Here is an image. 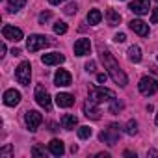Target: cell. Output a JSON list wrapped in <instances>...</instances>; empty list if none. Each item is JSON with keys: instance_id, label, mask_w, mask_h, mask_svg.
<instances>
[{"instance_id": "1", "label": "cell", "mask_w": 158, "mask_h": 158, "mask_svg": "<svg viewBox=\"0 0 158 158\" xmlns=\"http://www.w3.org/2000/svg\"><path fill=\"white\" fill-rule=\"evenodd\" d=\"M101 60H102V63H104V69H108V74L114 78V82L119 84V86H127V82H128L127 74L123 73V69L119 67V63L115 61V58H114L108 50H102V48H101Z\"/></svg>"}, {"instance_id": "2", "label": "cell", "mask_w": 158, "mask_h": 158, "mask_svg": "<svg viewBox=\"0 0 158 158\" xmlns=\"http://www.w3.org/2000/svg\"><path fill=\"white\" fill-rule=\"evenodd\" d=\"M89 99L95 101V102H112L115 99V93L112 89H106V88H91L89 89Z\"/></svg>"}, {"instance_id": "3", "label": "cell", "mask_w": 158, "mask_h": 158, "mask_svg": "<svg viewBox=\"0 0 158 158\" xmlns=\"http://www.w3.org/2000/svg\"><path fill=\"white\" fill-rule=\"evenodd\" d=\"M15 78L21 86H30V78H32V65L30 61H23L15 69Z\"/></svg>"}, {"instance_id": "4", "label": "cell", "mask_w": 158, "mask_h": 158, "mask_svg": "<svg viewBox=\"0 0 158 158\" xmlns=\"http://www.w3.org/2000/svg\"><path fill=\"white\" fill-rule=\"evenodd\" d=\"M138 89H139L141 95L151 97V95H154L158 91V80H154V78H151V76H143L139 80V84H138Z\"/></svg>"}, {"instance_id": "5", "label": "cell", "mask_w": 158, "mask_h": 158, "mask_svg": "<svg viewBox=\"0 0 158 158\" xmlns=\"http://www.w3.org/2000/svg\"><path fill=\"white\" fill-rule=\"evenodd\" d=\"M48 45H50L48 37H47V35H39V34L30 35L28 41H26V48H28L30 52H37V50H41V48H45V47H48Z\"/></svg>"}, {"instance_id": "6", "label": "cell", "mask_w": 158, "mask_h": 158, "mask_svg": "<svg viewBox=\"0 0 158 158\" xmlns=\"http://www.w3.org/2000/svg\"><path fill=\"white\" fill-rule=\"evenodd\" d=\"M24 123H26V127H28L30 132H35L37 127L43 123V115H41L37 110H28L26 115H24Z\"/></svg>"}, {"instance_id": "7", "label": "cell", "mask_w": 158, "mask_h": 158, "mask_svg": "<svg viewBox=\"0 0 158 158\" xmlns=\"http://www.w3.org/2000/svg\"><path fill=\"white\" fill-rule=\"evenodd\" d=\"M99 139L108 143V145H115L117 139H119V127L117 125H110V128H106V130H102L99 134Z\"/></svg>"}, {"instance_id": "8", "label": "cell", "mask_w": 158, "mask_h": 158, "mask_svg": "<svg viewBox=\"0 0 158 158\" xmlns=\"http://www.w3.org/2000/svg\"><path fill=\"white\" fill-rule=\"evenodd\" d=\"M35 102H37L39 106H43L45 110H50V106H52L50 95H48V91L45 89V86H41V84L35 88Z\"/></svg>"}, {"instance_id": "9", "label": "cell", "mask_w": 158, "mask_h": 158, "mask_svg": "<svg viewBox=\"0 0 158 158\" xmlns=\"http://www.w3.org/2000/svg\"><path fill=\"white\" fill-rule=\"evenodd\" d=\"M2 35H4V39H8V41L19 43V41L23 39V30H21V28H15V26H11V24H6V26L2 28Z\"/></svg>"}, {"instance_id": "10", "label": "cell", "mask_w": 158, "mask_h": 158, "mask_svg": "<svg viewBox=\"0 0 158 158\" xmlns=\"http://www.w3.org/2000/svg\"><path fill=\"white\" fill-rule=\"evenodd\" d=\"M97 104H99V102H95V101H91V99H88V101L84 102V114H86V117H89V119H93V121L101 119V110H99Z\"/></svg>"}, {"instance_id": "11", "label": "cell", "mask_w": 158, "mask_h": 158, "mask_svg": "<svg viewBox=\"0 0 158 158\" xmlns=\"http://www.w3.org/2000/svg\"><path fill=\"white\" fill-rule=\"evenodd\" d=\"M71 82H73V76H71V73L65 71V69H60V71L54 74V84H56L58 88H67V86H71Z\"/></svg>"}, {"instance_id": "12", "label": "cell", "mask_w": 158, "mask_h": 158, "mask_svg": "<svg viewBox=\"0 0 158 158\" xmlns=\"http://www.w3.org/2000/svg\"><path fill=\"white\" fill-rule=\"evenodd\" d=\"M128 10L134 11L136 15H145L151 10V2H149V0H134V2H130Z\"/></svg>"}, {"instance_id": "13", "label": "cell", "mask_w": 158, "mask_h": 158, "mask_svg": "<svg viewBox=\"0 0 158 158\" xmlns=\"http://www.w3.org/2000/svg\"><path fill=\"white\" fill-rule=\"evenodd\" d=\"M128 26H130V30H132L134 34H138V35H141V37H147V35H149V26H147L141 19H132V21L128 23Z\"/></svg>"}, {"instance_id": "14", "label": "cell", "mask_w": 158, "mask_h": 158, "mask_svg": "<svg viewBox=\"0 0 158 158\" xmlns=\"http://www.w3.org/2000/svg\"><path fill=\"white\" fill-rule=\"evenodd\" d=\"M41 61L45 65H60L65 61V56L60 54V52H48V54H43L41 56Z\"/></svg>"}, {"instance_id": "15", "label": "cell", "mask_w": 158, "mask_h": 158, "mask_svg": "<svg viewBox=\"0 0 158 158\" xmlns=\"http://www.w3.org/2000/svg\"><path fill=\"white\" fill-rule=\"evenodd\" d=\"M21 102V93L17 89H6L4 91V104L6 106H17Z\"/></svg>"}, {"instance_id": "16", "label": "cell", "mask_w": 158, "mask_h": 158, "mask_svg": "<svg viewBox=\"0 0 158 158\" xmlns=\"http://www.w3.org/2000/svg\"><path fill=\"white\" fill-rule=\"evenodd\" d=\"M89 50H91L89 39H78L74 43V54L76 56H86V54H89Z\"/></svg>"}, {"instance_id": "17", "label": "cell", "mask_w": 158, "mask_h": 158, "mask_svg": "<svg viewBox=\"0 0 158 158\" xmlns=\"http://www.w3.org/2000/svg\"><path fill=\"white\" fill-rule=\"evenodd\" d=\"M73 102H74V97L71 93H58L56 95V104L60 108H69V106H73Z\"/></svg>"}, {"instance_id": "18", "label": "cell", "mask_w": 158, "mask_h": 158, "mask_svg": "<svg viewBox=\"0 0 158 158\" xmlns=\"http://www.w3.org/2000/svg\"><path fill=\"white\" fill-rule=\"evenodd\" d=\"M48 151H50V154H54V156H61V154L65 152L63 141H61V139H52V141L48 143Z\"/></svg>"}, {"instance_id": "19", "label": "cell", "mask_w": 158, "mask_h": 158, "mask_svg": "<svg viewBox=\"0 0 158 158\" xmlns=\"http://www.w3.org/2000/svg\"><path fill=\"white\" fill-rule=\"evenodd\" d=\"M76 125H78L76 115H73V114H65V115L61 117V127H63L65 130H73Z\"/></svg>"}, {"instance_id": "20", "label": "cell", "mask_w": 158, "mask_h": 158, "mask_svg": "<svg viewBox=\"0 0 158 158\" xmlns=\"http://www.w3.org/2000/svg\"><path fill=\"white\" fill-rule=\"evenodd\" d=\"M106 21H108V26H117L121 23V15L115 10H106Z\"/></svg>"}, {"instance_id": "21", "label": "cell", "mask_w": 158, "mask_h": 158, "mask_svg": "<svg viewBox=\"0 0 158 158\" xmlns=\"http://www.w3.org/2000/svg\"><path fill=\"white\" fill-rule=\"evenodd\" d=\"M127 54H128V60H130L132 63H138V61H141V48H139L138 45L130 47Z\"/></svg>"}, {"instance_id": "22", "label": "cell", "mask_w": 158, "mask_h": 158, "mask_svg": "<svg viewBox=\"0 0 158 158\" xmlns=\"http://www.w3.org/2000/svg\"><path fill=\"white\" fill-rule=\"evenodd\" d=\"M24 6H26V0H8V11L10 13H17Z\"/></svg>"}, {"instance_id": "23", "label": "cell", "mask_w": 158, "mask_h": 158, "mask_svg": "<svg viewBox=\"0 0 158 158\" xmlns=\"http://www.w3.org/2000/svg\"><path fill=\"white\" fill-rule=\"evenodd\" d=\"M102 21V13L99 11V10H89V13H88V23L89 24H99Z\"/></svg>"}, {"instance_id": "24", "label": "cell", "mask_w": 158, "mask_h": 158, "mask_svg": "<svg viewBox=\"0 0 158 158\" xmlns=\"http://www.w3.org/2000/svg\"><path fill=\"white\" fill-rule=\"evenodd\" d=\"M91 132H93V130H91L89 127H86V125H84V127L78 128V138H80V139H88V138L91 136Z\"/></svg>"}, {"instance_id": "25", "label": "cell", "mask_w": 158, "mask_h": 158, "mask_svg": "<svg viewBox=\"0 0 158 158\" xmlns=\"http://www.w3.org/2000/svg\"><path fill=\"white\" fill-rule=\"evenodd\" d=\"M67 32V24L65 23H61V21H58L56 24H54V34H58V35H63Z\"/></svg>"}, {"instance_id": "26", "label": "cell", "mask_w": 158, "mask_h": 158, "mask_svg": "<svg viewBox=\"0 0 158 158\" xmlns=\"http://www.w3.org/2000/svg\"><path fill=\"white\" fill-rule=\"evenodd\" d=\"M121 110H123V102H119L117 99H114L112 104H110V114H117V112H121Z\"/></svg>"}, {"instance_id": "27", "label": "cell", "mask_w": 158, "mask_h": 158, "mask_svg": "<svg viewBox=\"0 0 158 158\" xmlns=\"http://www.w3.org/2000/svg\"><path fill=\"white\" fill-rule=\"evenodd\" d=\"M136 132H138V123L136 121H128L127 123V134L128 136H134Z\"/></svg>"}, {"instance_id": "28", "label": "cell", "mask_w": 158, "mask_h": 158, "mask_svg": "<svg viewBox=\"0 0 158 158\" xmlns=\"http://www.w3.org/2000/svg\"><path fill=\"white\" fill-rule=\"evenodd\" d=\"M76 10H78V6H76V4H67L63 11H65L67 15H74V13H76Z\"/></svg>"}, {"instance_id": "29", "label": "cell", "mask_w": 158, "mask_h": 158, "mask_svg": "<svg viewBox=\"0 0 158 158\" xmlns=\"http://www.w3.org/2000/svg\"><path fill=\"white\" fill-rule=\"evenodd\" d=\"M50 17H52V13H50V11H43V13L39 15V23H41V24H45L47 21H50Z\"/></svg>"}, {"instance_id": "30", "label": "cell", "mask_w": 158, "mask_h": 158, "mask_svg": "<svg viewBox=\"0 0 158 158\" xmlns=\"http://www.w3.org/2000/svg\"><path fill=\"white\" fill-rule=\"evenodd\" d=\"M0 156H6V158H10V156H11V145H6L2 151H0Z\"/></svg>"}, {"instance_id": "31", "label": "cell", "mask_w": 158, "mask_h": 158, "mask_svg": "<svg viewBox=\"0 0 158 158\" xmlns=\"http://www.w3.org/2000/svg\"><path fill=\"white\" fill-rule=\"evenodd\" d=\"M32 154H34V156H45V151H43L41 147H37V145H35V147L32 149Z\"/></svg>"}, {"instance_id": "32", "label": "cell", "mask_w": 158, "mask_h": 158, "mask_svg": "<svg viewBox=\"0 0 158 158\" xmlns=\"http://www.w3.org/2000/svg\"><path fill=\"white\" fill-rule=\"evenodd\" d=\"M95 67H97V63H95V61H88V63H86V71H88V73H93V71H95Z\"/></svg>"}, {"instance_id": "33", "label": "cell", "mask_w": 158, "mask_h": 158, "mask_svg": "<svg viewBox=\"0 0 158 158\" xmlns=\"http://www.w3.org/2000/svg\"><path fill=\"white\" fill-rule=\"evenodd\" d=\"M114 39H115V43H125V41H127V35H125V34H117Z\"/></svg>"}, {"instance_id": "34", "label": "cell", "mask_w": 158, "mask_h": 158, "mask_svg": "<svg viewBox=\"0 0 158 158\" xmlns=\"http://www.w3.org/2000/svg\"><path fill=\"white\" fill-rule=\"evenodd\" d=\"M151 21H152L154 24H158V8H154V10H152V15H151Z\"/></svg>"}, {"instance_id": "35", "label": "cell", "mask_w": 158, "mask_h": 158, "mask_svg": "<svg viewBox=\"0 0 158 158\" xmlns=\"http://www.w3.org/2000/svg\"><path fill=\"white\" fill-rule=\"evenodd\" d=\"M106 78H108V74L106 73H101V74H97V82L102 84V82H106Z\"/></svg>"}, {"instance_id": "36", "label": "cell", "mask_w": 158, "mask_h": 158, "mask_svg": "<svg viewBox=\"0 0 158 158\" xmlns=\"http://www.w3.org/2000/svg\"><path fill=\"white\" fill-rule=\"evenodd\" d=\"M6 50H8V47H6V43H2V45H0V52H2V54H4Z\"/></svg>"}, {"instance_id": "37", "label": "cell", "mask_w": 158, "mask_h": 158, "mask_svg": "<svg viewBox=\"0 0 158 158\" xmlns=\"http://www.w3.org/2000/svg\"><path fill=\"white\" fill-rule=\"evenodd\" d=\"M48 2H50L52 6H56V4H60V2H63V0H48Z\"/></svg>"}, {"instance_id": "38", "label": "cell", "mask_w": 158, "mask_h": 158, "mask_svg": "<svg viewBox=\"0 0 158 158\" xmlns=\"http://www.w3.org/2000/svg\"><path fill=\"white\" fill-rule=\"evenodd\" d=\"M11 54H13V56H19V54H21V50H19V48H13V50H11Z\"/></svg>"}, {"instance_id": "39", "label": "cell", "mask_w": 158, "mask_h": 158, "mask_svg": "<svg viewBox=\"0 0 158 158\" xmlns=\"http://www.w3.org/2000/svg\"><path fill=\"white\" fill-rule=\"evenodd\" d=\"M125 156H136V152H132V151H125Z\"/></svg>"}, {"instance_id": "40", "label": "cell", "mask_w": 158, "mask_h": 158, "mask_svg": "<svg viewBox=\"0 0 158 158\" xmlns=\"http://www.w3.org/2000/svg\"><path fill=\"white\" fill-rule=\"evenodd\" d=\"M154 123H156V125H158V114H156V119H154Z\"/></svg>"}, {"instance_id": "41", "label": "cell", "mask_w": 158, "mask_h": 158, "mask_svg": "<svg viewBox=\"0 0 158 158\" xmlns=\"http://www.w3.org/2000/svg\"><path fill=\"white\" fill-rule=\"evenodd\" d=\"M156 2H158V0H156Z\"/></svg>"}]
</instances>
